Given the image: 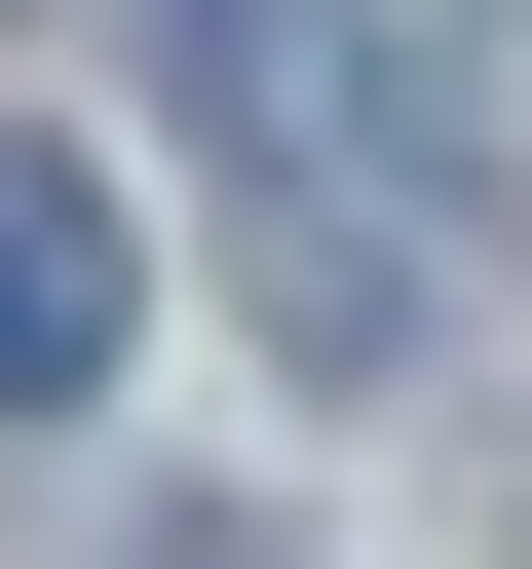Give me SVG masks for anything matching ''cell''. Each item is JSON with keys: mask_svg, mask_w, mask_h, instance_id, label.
<instances>
[{"mask_svg": "<svg viewBox=\"0 0 532 569\" xmlns=\"http://www.w3.org/2000/svg\"><path fill=\"white\" fill-rule=\"evenodd\" d=\"M190 114H228V190H266L305 380H381V342L456 305V77H418V39H305V0H228V39H190Z\"/></svg>", "mask_w": 532, "mask_h": 569, "instance_id": "6da1fadb", "label": "cell"}, {"mask_svg": "<svg viewBox=\"0 0 532 569\" xmlns=\"http://www.w3.org/2000/svg\"><path fill=\"white\" fill-rule=\"evenodd\" d=\"M152 342V228H115V152H0V418H77Z\"/></svg>", "mask_w": 532, "mask_h": 569, "instance_id": "7a4b0ae2", "label": "cell"}]
</instances>
